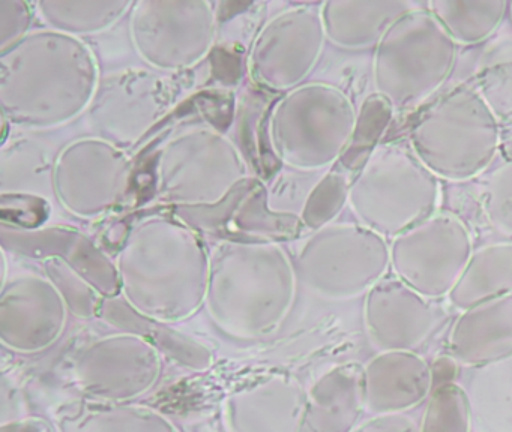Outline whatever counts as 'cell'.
I'll list each match as a JSON object with an SVG mask.
<instances>
[{
  "instance_id": "1",
  "label": "cell",
  "mask_w": 512,
  "mask_h": 432,
  "mask_svg": "<svg viewBox=\"0 0 512 432\" xmlns=\"http://www.w3.org/2000/svg\"><path fill=\"white\" fill-rule=\"evenodd\" d=\"M100 66L83 39L43 27L0 51V108L5 122L50 131L89 111Z\"/></svg>"
},
{
  "instance_id": "2",
  "label": "cell",
  "mask_w": 512,
  "mask_h": 432,
  "mask_svg": "<svg viewBox=\"0 0 512 432\" xmlns=\"http://www.w3.org/2000/svg\"><path fill=\"white\" fill-rule=\"evenodd\" d=\"M121 294L145 317L175 324L205 306L211 252L199 234L167 216H149L116 255Z\"/></svg>"
},
{
  "instance_id": "3",
  "label": "cell",
  "mask_w": 512,
  "mask_h": 432,
  "mask_svg": "<svg viewBox=\"0 0 512 432\" xmlns=\"http://www.w3.org/2000/svg\"><path fill=\"white\" fill-rule=\"evenodd\" d=\"M295 263L272 240H223L211 252L205 308L238 339L272 335L289 317L298 290Z\"/></svg>"
},
{
  "instance_id": "4",
  "label": "cell",
  "mask_w": 512,
  "mask_h": 432,
  "mask_svg": "<svg viewBox=\"0 0 512 432\" xmlns=\"http://www.w3.org/2000/svg\"><path fill=\"white\" fill-rule=\"evenodd\" d=\"M410 146L434 176L463 182L496 158L500 123L475 86H460L419 119Z\"/></svg>"
},
{
  "instance_id": "5",
  "label": "cell",
  "mask_w": 512,
  "mask_h": 432,
  "mask_svg": "<svg viewBox=\"0 0 512 432\" xmlns=\"http://www.w3.org/2000/svg\"><path fill=\"white\" fill-rule=\"evenodd\" d=\"M358 113L343 90L308 83L289 90L272 108L268 137L277 158L299 171H319L344 156Z\"/></svg>"
},
{
  "instance_id": "6",
  "label": "cell",
  "mask_w": 512,
  "mask_h": 432,
  "mask_svg": "<svg viewBox=\"0 0 512 432\" xmlns=\"http://www.w3.org/2000/svg\"><path fill=\"white\" fill-rule=\"evenodd\" d=\"M440 198L434 176L409 147L379 144L349 191L359 224L383 237H397L434 215Z\"/></svg>"
},
{
  "instance_id": "7",
  "label": "cell",
  "mask_w": 512,
  "mask_h": 432,
  "mask_svg": "<svg viewBox=\"0 0 512 432\" xmlns=\"http://www.w3.org/2000/svg\"><path fill=\"white\" fill-rule=\"evenodd\" d=\"M455 59L457 42L427 8H415L398 18L377 44V95L398 110L418 107L446 83Z\"/></svg>"
},
{
  "instance_id": "8",
  "label": "cell",
  "mask_w": 512,
  "mask_h": 432,
  "mask_svg": "<svg viewBox=\"0 0 512 432\" xmlns=\"http://www.w3.org/2000/svg\"><path fill=\"white\" fill-rule=\"evenodd\" d=\"M250 176L244 155L223 132L185 129L164 143L155 165V189L166 203L217 206Z\"/></svg>"
},
{
  "instance_id": "9",
  "label": "cell",
  "mask_w": 512,
  "mask_h": 432,
  "mask_svg": "<svg viewBox=\"0 0 512 432\" xmlns=\"http://www.w3.org/2000/svg\"><path fill=\"white\" fill-rule=\"evenodd\" d=\"M391 266L385 237L362 224L313 231L296 255L298 279L314 296L343 302L367 294Z\"/></svg>"
},
{
  "instance_id": "10",
  "label": "cell",
  "mask_w": 512,
  "mask_h": 432,
  "mask_svg": "<svg viewBox=\"0 0 512 432\" xmlns=\"http://www.w3.org/2000/svg\"><path fill=\"white\" fill-rule=\"evenodd\" d=\"M137 56L154 71L199 65L214 47L217 14L208 0H139L128 24Z\"/></svg>"
},
{
  "instance_id": "11",
  "label": "cell",
  "mask_w": 512,
  "mask_h": 432,
  "mask_svg": "<svg viewBox=\"0 0 512 432\" xmlns=\"http://www.w3.org/2000/svg\"><path fill=\"white\" fill-rule=\"evenodd\" d=\"M133 176L125 149L97 135L77 138L56 156L52 185L61 206L80 219H97L121 203Z\"/></svg>"
},
{
  "instance_id": "12",
  "label": "cell",
  "mask_w": 512,
  "mask_h": 432,
  "mask_svg": "<svg viewBox=\"0 0 512 432\" xmlns=\"http://www.w3.org/2000/svg\"><path fill=\"white\" fill-rule=\"evenodd\" d=\"M391 267L398 279L430 300L449 296L473 255L466 224L433 215L394 237Z\"/></svg>"
},
{
  "instance_id": "13",
  "label": "cell",
  "mask_w": 512,
  "mask_h": 432,
  "mask_svg": "<svg viewBox=\"0 0 512 432\" xmlns=\"http://www.w3.org/2000/svg\"><path fill=\"white\" fill-rule=\"evenodd\" d=\"M326 39L320 5L283 9L263 24L251 44L250 77L266 89H296L316 68Z\"/></svg>"
},
{
  "instance_id": "14",
  "label": "cell",
  "mask_w": 512,
  "mask_h": 432,
  "mask_svg": "<svg viewBox=\"0 0 512 432\" xmlns=\"http://www.w3.org/2000/svg\"><path fill=\"white\" fill-rule=\"evenodd\" d=\"M161 354L137 333L119 332L89 342L73 360V378L89 398L128 404L160 380Z\"/></svg>"
},
{
  "instance_id": "15",
  "label": "cell",
  "mask_w": 512,
  "mask_h": 432,
  "mask_svg": "<svg viewBox=\"0 0 512 432\" xmlns=\"http://www.w3.org/2000/svg\"><path fill=\"white\" fill-rule=\"evenodd\" d=\"M170 92L160 75L145 69H124L101 78L89 108L97 137L124 149L137 143L170 107Z\"/></svg>"
},
{
  "instance_id": "16",
  "label": "cell",
  "mask_w": 512,
  "mask_h": 432,
  "mask_svg": "<svg viewBox=\"0 0 512 432\" xmlns=\"http://www.w3.org/2000/svg\"><path fill=\"white\" fill-rule=\"evenodd\" d=\"M68 314L61 291L46 275L14 276L0 288V342L16 353H41L61 338Z\"/></svg>"
},
{
  "instance_id": "17",
  "label": "cell",
  "mask_w": 512,
  "mask_h": 432,
  "mask_svg": "<svg viewBox=\"0 0 512 432\" xmlns=\"http://www.w3.org/2000/svg\"><path fill=\"white\" fill-rule=\"evenodd\" d=\"M442 318L443 311L433 300L416 293L395 275L380 279L365 297V329L382 351L415 350Z\"/></svg>"
},
{
  "instance_id": "18",
  "label": "cell",
  "mask_w": 512,
  "mask_h": 432,
  "mask_svg": "<svg viewBox=\"0 0 512 432\" xmlns=\"http://www.w3.org/2000/svg\"><path fill=\"white\" fill-rule=\"evenodd\" d=\"M2 248L28 257L61 258L104 299L121 293L118 267L88 236L68 227L19 230L2 228Z\"/></svg>"
},
{
  "instance_id": "19",
  "label": "cell",
  "mask_w": 512,
  "mask_h": 432,
  "mask_svg": "<svg viewBox=\"0 0 512 432\" xmlns=\"http://www.w3.org/2000/svg\"><path fill=\"white\" fill-rule=\"evenodd\" d=\"M307 393L289 375L259 378L224 401L227 432H298Z\"/></svg>"
},
{
  "instance_id": "20",
  "label": "cell",
  "mask_w": 512,
  "mask_h": 432,
  "mask_svg": "<svg viewBox=\"0 0 512 432\" xmlns=\"http://www.w3.org/2000/svg\"><path fill=\"white\" fill-rule=\"evenodd\" d=\"M433 371L413 351H382L364 368V404L370 413L398 414L427 398Z\"/></svg>"
},
{
  "instance_id": "21",
  "label": "cell",
  "mask_w": 512,
  "mask_h": 432,
  "mask_svg": "<svg viewBox=\"0 0 512 432\" xmlns=\"http://www.w3.org/2000/svg\"><path fill=\"white\" fill-rule=\"evenodd\" d=\"M448 348L452 359L466 366L512 356V294L463 311L449 333Z\"/></svg>"
},
{
  "instance_id": "22",
  "label": "cell",
  "mask_w": 512,
  "mask_h": 432,
  "mask_svg": "<svg viewBox=\"0 0 512 432\" xmlns=\"http://www.w3.org/2000/svg\"><path fill=\"white\" fill-rule=\"evenodd\" d=\"M364 408V368L337 366L308 390L298 432H353Z\"/></svg>"
},
{
  "instance_id": "23",
  "label": "cell",
  "mask_w": 512,
  "mask_h": 432,
  "mask_svg": "<svg viewBox=\"0 0 512 432\" xmlns=\"http://www.w3.org/2000/svg\"><path fill=\"white\" fill-rule=\"evenodd\" d=\"M418 8L406 0H329L320 3L326 38L346 50H362L382 41L392 24Z\"/></svg>"
},
{
  "instance_id": "24",
  "label": "cell",
  "mask_w": 512,
  "mask_h": 432,
  "mask_svg": "<svg viewBox=\"0 0 512 432\" xmlns=\"http://www.w3.org/2000/svg\"><path fill=\"white\" fill-rule=\"evenodd\" d=\"M101 318L119 332L137 333L151 342L161 356L170 362L194 372H205L214 363V353L199 339L175 329L172 324L152 320L131 308L124 297L104 299L101 305Z\"/></svg>"
},
{
  "instance_id": "25",
  "label": "cell",
  "mask_w": 512,
  "mask_h": 432,
  "mask_svg": "<svg viewBox=\"0 0 512 432\" xmlns=\"http://www.w3.org/2000/svg\"><path fill=\"white\" fill-rule=\"evenodd\" d=\"M512 294V242L494 243L473 252L448 299L460 311Z\"/></svg>"
},
{
  "instance_id": "26",
  "label": "cell",
  "mask_w": 512,
  "mask_h": 432,
  "mask_svg": "<svg viewBox=\"0 0 512 432\" xmlns=\"http://www.w3.org/2000/svg\"><path fill=\"white\" fill-rule=\"evenodd\" d=\"M133 5L131 0H43L34 6L47 27L83 39L112 29Z\"/></svg>"
},
{
  "instance_id": "27",
  "label": "cell",
  "mask_w": 512,
  "mask_h": 432,
  "mask_svg": "<svg viewBox=\"0 0 512 432\" xmlns=\"http://www.w3.org/2000/svg\"><path fill=\"white\" fill-rule=\"evenodd\" d=\"M427 9L457 44H478L490 38L505 17V0H433Z\"/></svg>"
},
{
  "instance_id": "28",
  "label": "cell",
  "mask_w": 512,
  "mask_h": 432,
  "mask_svg": "<svg viewBox=\"0 0 512 432\" xmlns=\"http://www.w3.org/2000/svg\"><path fill=\"white\" fill-rule=\"evenodd\" d=\"M62 432H179L161 411L143 405L109 404L89 407L65 420Z\"/></svg>"
},
{
  "instance_id": "29",
  "label": "cell",
  "mask_w": 512,
  "mask_h": 432,
  "mask_svg": "<svg viewBox=\"0 0 512 432\" xmlns=\"http://www.w3.org/2000/svg\"><path fill=\"white\" fill-rule=\"evenodd\" d=\"M392 107L385 98L380 95L370 96L362 105L358 114L355 135L349 149L344 153L346 164L350 167H364L371 153L379 146L380 137L388 128L392 119Z\"/></svg>"
},
{
  "instance_id": "30",
  "label": "cell",
  "mask_w": 512,
  "mask_h": 432,
  "mask_svg": "<svg viewBox=\"0 0 512 432\" xmlns=\"http://www.w3.org/2000/svg\"><path fill=\"white\" fill-rule=\"evenodd\" d=\"M419 432H470L466 393L457 384H440L434 390Z\"/></svg>"
},
{
  "instance_id": "31",
  "label": "cell",
  "mask_w": 512,
  "mask_h": 432,
  "mask_svg": "<svg viewBox=\"0 0 512 432\" xmlns=\"http://www.w3.org/2000/svg\"><path fill=\"white\" fill-rule=\"evenodd\" d=\"M349 180L343 173L332 171L326 174L316 188L310 192L304 209H302L301 222L304 227L316 231L325 225L332 224L335 216L349 203Z\"/></svg>"
},
{
  "instance_id": "32",
  "label": "cell",
  "mask_w": 512,
  "mask_h": 432,
  "mask_svg": "<svg viewBox=\"0 0 512 432\" xmlns=\"http://www.w3.org/2000/svg\"><path fill=\"white\" fill-rule=\"evenodd\" d=\"M46 276L56 285L64 297L70 312L79 318H91L98 315L104 297L85 281L73 267L68 266L61 258L44 260Z\"/></svg>"
},
{
  "instance_id": "33",
  "label": "cell",
  "mask_w": 512,
  "mask_h": 432,
  "mask_svg": "<svg viewBox=\"0 0 512 432\" xmlns=\"http://www.w3.org/2000/svg\"><path fill=\"white\" fill-rule=\"evenodd\" d=\"M482 207L491 228L500 236L512 239V161L491 174L485 185Z\"/></svg>"
},
{
  "instance_id": "34",
  "label": "cell",
  "mask_w": 512,
  "mask_h": 432,
  "mask_svg": "<svg viewBox=\"0 0 512 432\" xmlns=\"http://www.w3.org/2000/svg\"><path fill=\"white\" fill-rule=\"evenodd\" d=\"M475 87L500 125H512V60L482 69Z\"/></svg>"
},
{
  "instance_id": "35",
  "label": "cell",
  "mask_w": 512,
  "mask_h": 432,
  "mask_svg": "<svg viewBox=\"0 0 512 432\" xmlns=\"http://www.w3.org/2000/svg\"><path fill=\"white\" fill-rule=\"evenodd\" d=\"M32 5L22 0H0V51L31 32Z\"/></svg>"
},
{
  "instance_id": "36",
  "label": "cell",
  "mask_w": 512,
  "mask_h": 432,
  "mask_svg": "<svg viewBox=\"0 0 512 432\" xmlns=\"http://www.w3.org/2000/svg\"><path fill=\"white\" fill-rule=\"evenodd\" d=\"M353 432H419L418 425L406 414H382L362 425L356 426Z\"/></svg>"
},
{
  "instance_id": "37",
  "label": "cell",
  "mask_w": 512,
  "mask_h": 432,
  "mask_svg": "<svg viewBox=\"0 0 512 432\" xmlns=\"http://www.w3.org/2000/svg\"><path fill=\"white\" fill-rule=\"evenodd\" d=\"M0 432H49V425L41 419L13 420L2 423Z\"/></svg>"
},
{
  "instance_id": "38",
  "label": "cell",
  "mask_w": 512,
  "mask_h": 432,
  "mask_svg": "<svg viewBox=\"0 0 512 432\" xmlns=\"http://www.w3.org/2000/svg\"><path fill=\"white\" fill-rule=\"evenodd\" d=\"M455 371L454 359H440L439 362L434 365L433 378L436 380L437 377H443V383H449L452 378V372Z\"/></svg>"
},
{
  "instance_id": "39",
  "label": "cell",
  "mask_w": 512,
  "mask_h": 432,
  "mask_svg": "<svg viewBox=\"0 0 512 432\" xmlns=\"http://www.w3.org/2000/svg\"><path fill=\"white\" fill-rule=\"evenodd\" d=\"M503 153H505V156L509 161H512V140L508 141V143L503 146Z\"/></svg>"
}]
</instances>
